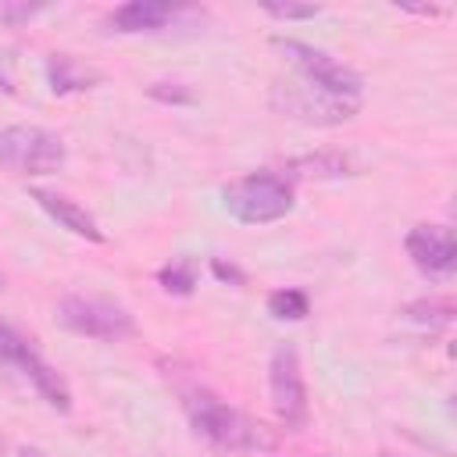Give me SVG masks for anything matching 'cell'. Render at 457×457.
<instances>
[{
	"instance_id": "cell-1",
	"label": "cell",
	"mask_w": 457,
	"mask_h": 457,
	"mask_svg": "<svg viewBox=\"0 0 457 457\" xmlns=\"http://www.w3.org/2000/svg\"><path fill=\"white\" fill-rule=\"evenodd\" d=\"M182 407L189 414V425L196 428V436H204L211 446L228 450V453H257L268 450L271 439L264 436V428L246 418L243 411L228 407L221 396H214L204 386H193L182 393Z\"/></svg>"
},
{
	"instance_id": "cell-2",
	"label": "cell",
	"mask_w": 457,
	"mask_h": 457,
	"mask_svg": "<svg viewBox=\"0 0 457 457\" xmlns=\"http://www.w3.org/2000/svg\"><path fill=\"white\" fill-rule=\"evenodd\" d=\"M221 204L243 225H271L293 211V186L278 171H250L221 189Z\"/></svg>"
},
{
	"instance_id": "cell-3",
	"label": "cell",
	"mask_w": 457,
	"mask_h": 457,
	"mask_svg": "<svg viewBox=\"0 0 457 457\" xmlns=\"http://www.w3.org/2000/svg\"><path fill=\"white\" fill-rule=\"evenodd\" d=\"M64 139L43 125H11L0 132V168L14 175H54L64 168Z\"/></svg>"
},
{
	"instance_id": "cell-4",
	"label": "cell",
	"mask_w": 457,
	"mask_h": 457,
	"mask_svg": "<svg viewBox=\"0 0 457 457\" xmlns=\"http://www.w3.org/2000/svg\"><path fill=\"white\" fill-rule=\"evenodd\" d=\"M271 107L278 114L307 121V125H343L357 114L361 100L336 96V93L300 79V82H275L271 86Z\"/></svg>"
},
{
	"instance_id": "cell-5",
	"label": "cell",
	"mask_w": 457,
	"mask_h": 457,
	"mask_svg": "<svg viewBox=\"0 0 457 457\" xmlns=\"http://www.w3.org/2000/svg\"><path fill=\"white\" fill-rule=\"evenodd\" d=\"M57 321L75 336L107 339V343H118L136 332V321L121 303L104 296H82V293H71L57 303Z\"/></svg>"
},
{
	"instance_id": "cell-6",
	"label": "cell",
	"mask_w": 457,
	"mask_h": 457,
	"mask_svg": "<svg viewBox=\"0 0 457 457\" xmlns=\"http://www.w3.org/2000/svg\"><path fill=\"white\" fill-rule=\"evenodd\" d=\"M271 46H275L289 64H296V68L303 71V79H307V82H314V86H321V89H328V93H336V96L361 100L364 79H361L350 64L336 61L332 54H325V50H318V46H311V43L286 39V36H275V39H271Z\"/></svg>"
},
{
	"instance_id": "cell-7",
	"label": "cell",
	"mask_w": 457,
	"mask_h": 457,
	"mask_svg": "<svg viewBox=\"0 0 457 457\" xmlns=\"http://www.w3.org/2000/svg\"><path fill=\"white\" fill-rule=\"evenodd\" d=\"M268 389H271V407L286 428H303L307 425V386L300 371V353L293 343H278L268 361Z\"/></svg>"
},
{
	"instance_id": "cell-8",
	"label": "cell",
	"mask_w": 457,
	"mask_h": 457,
	"mask_svg": "<svg viewBox=\"0 0 457 457\" xmlns=\"http://www.w3.org/2000/svg\"><path fill=\"white\" fill-rule=\"evenodd\" d=\"M0 361L4 364H14L32 386H36V393L54 407V411H71V393H68V386H64V378L32 350V343L21 336V332H14L7 321H0Z\"/></svg>"
},
{
	"instance_id": "cell-9",
	"label": "cell",
	"mask_w": 457,
	"mask_h": 457,
	"mask_svg": "<svg viewBox=\"0 0 457 457\" xmlns=\"http://www.w3.org/2000/svg\"><path fill=\"white\" fill-rule=\"evenodd\" d=\"M403 246L414 268L428 278H446L457 268V243H453V232L443 225H414Z\"/></svg>"
},
{
	"instance_id": "cell-10",
	"label": "cell",
	"mask_w": 457,
	"mask_h": 457,
	"mask_svg": "<svg viewBox=\"0 0 457 457\" xmlns=\"http://www.w3.org/2000/svg\"><path fill=\"white\" fill-rule=\"evenodd\" d=\"M32 200H36V204H39L61 228H68L71 236L89 239V243H104V232H100L96 218H93L82 204H75L71 196H64V193H57V189H43V186H36V189H32Z\"/></svg>"
},
{
	"instance_id": "cell-11",
	"label": "cell",
	"mask_w": 457,
	"mask_h": 457,
	"mask_svg": "<svg viewBox=\"0 0 457 457\" xmlns=\"http://www.w3.org/2000/svg\"><path fill=\"white\" fill-rule=\"evenodd\" d=\"M171 14H175V7L168 0H129L107 14V25H111V32H154Z\"/></svg>"
},
{
	"instance_id": "cell-12",
	"label": "cell",
	"mask_w": 457,
	"mask_h": 457,
	"mask_svg": "<svg viewBox=\"0 0 457 457\" xmlns=\"http://www.w3.org/2000/svg\"><path fill=\"white\" fill-rule=\"evenodd\" d=\"M46 79H50V89L57 96H64V93H86V89H93L100 82V71L89 68V64H82L71 54H50Z\"/></svg>"
},
{
	"instance_id": "cell-13",
	"label": "cell",
	"mask_w": 457,
	"mask_h": 457,
	"mask_svg": "<svg viewBox=\"0 0 457 457\" xmlns=\"http://www.w3.org/2000/svg\"><path fill=\"white\" fill-rule=\"evenodd\" d=\"M157 282L175 293V296H189L196 289V261L193 257H171L161 271H157Z\"/></svg>"
},
{
	"instance_id": "cell-14",
	"label": "cell",
	"mask_w": 457,
	"mask_h": 457,
	"mask_svg": "<svg viewBox=\"0 0 457 457\" xmlns=\"http://www.w3.org/2000/svg\"><path fill=\"white\" fill-rule=\"evenodd\" d=\"M407 321L414 325H428V328H446L453 321V303L443 296H428V300H414L403 307Z\"/></svg>"
},
{
	"instance_id": "cell-15",
	"label": "cell",
	"mask_w": 457,
	"mask_h": 457,
	"mask_svg": "<svg viewBox=\"0 0 457 457\" xmlns=\"http://www.w3.org/2000/svg\"><path fill=\"white\" fill-rule=\"evenodd\" d=\"M307 311H311V300L303 289H275L268 296V314L278 321H300L307 318Z\"/></svg>"
},
{
	"instance_id": "cell-16",
	"label": "cell",
	"mask_w": 457,
	"mask_h": 457,
	"mask_svg": "<svg viewBox=\"0 0 457 457\" xmlns=\"http://www.w3.org/2000/svg\"><path fill=\"white\" fill-rule=\"evenodd\" d=\"M293 168H300V175H346V157H339V154H318V157L293 161Z\"/></svg>"
},
{
	"instance_id": "cell-17",
	"label": "cell",
	"mask_w": 457,
	"mask_h": 457,
	"mask_svg": "<svg viewBox=\"0 0 457 457\" xmlns=\"http://www.w3.org/2000/svg\"><path fill=\"white\" fill-rule=\"evenodd\" d=\"M264 11H268L271 18H282V21H303V18L321 14L318 4H264Z\"/></svg>"
},
{
	"instance_id": "cell-18",
	"label": "cell",
	"mask_w": 457,
	"mask_h": 457,
	"mask_svg": "<svg viewBox=\"0 0 457 457\" xmlns=\"http://www.w3.org/2000/svg\"><path fill=\"white\" fill-rule=\"evenodd\" d=\"M146 93L161 104H189L193 100V89L182 82H154V86H146Z\"/></svg>"
},
{
	"instance_id": "cell-19",
	"label": "cell",
	"mask_w": 457,
	"mask_h": 457,
	"mask_svg": "<svg viewBox=\"0 0 457 457\" xmlns=\"http://www.w3.org/2000/svg\"><path fill=\"white\" fill-rule=\"evenodd\" d=\"M39 11H43V4H14V0H7V4H0V21L4 25H21V21L36 18Z\"/></svg>"
},
{
	"instance_id": "cell-20",
	"label": "cell",
	"mask_w": 457,
	"mask_h": 457,
	"mask_svg": "<svg viewBox=\"0 0 457 457\" xmlns=\"http://www.w3.org/2000/svg\"><path fill=\"white\" fill-rule=\"evenodd\" d=\"M211 271H214L221 282H232V286H246V275H243V271H239L232 261L225 264L221 257H214V261H211Z\"/></svg>"
},
{
	"instance_id": "cell-21",
	"label": "cell",
	"mask_w": 457,
	"mask_h": 457,
	"mask_svg": "<svg viewBox=\"0 0 457 457\" xmlns=\"http://www.w3.org/2000/svg\"><path fill=\"white\" fill-rule=\"evenodd\" d=\"M0 93H14V57L0 43Z\"/></svg>"
},
{
	"instance_id": "cell-22",
	"label": "cell",
	"mask_w": 457,
	"mask_h": 457,
	"mask_svg": "<svg viewBox=\"0 0 457 457\" xmlns=\"http://www.w3.org/2000/svg\"><path fill=\"white\" fill-rule=\"evenodd\" d=\"M18 457H43V453H39V450H32V446H25V450H21Z\"/></svg>"
},
{
	"instance_id": "cell-23",
	"label": "cell",
	"mask_w": 457,
	"mask_h": 457,
	"mask_svg": "<svg viewBox=\"0 0 457 457\" xmlns=\"http://www.w3.org/2000/svg\"><path fill=\"white\" fill-rule=\"evenodd\" d=\"M382 457H396V453H382Z\"/></svg>"
},
{
	"instance_id": "cell-24",
	"label": "cell",
	"mask_w": 457,
	"mask_h": 457,
	"mask_svg": "<svg viewBox=\"0 0 457 457\" xmlns=\"http://www.w3.org/2000/svg\"><path fill=\"white\" fill-rule=\"evenodd\" d=\"M0 289H4V278H0Z\"/></svg>"
}]
</instances>
